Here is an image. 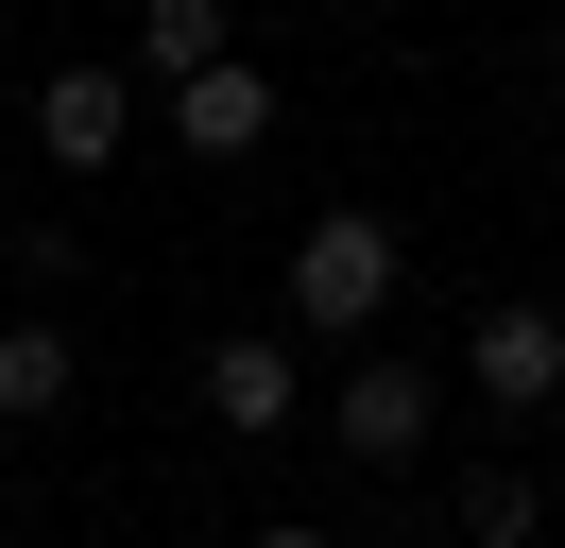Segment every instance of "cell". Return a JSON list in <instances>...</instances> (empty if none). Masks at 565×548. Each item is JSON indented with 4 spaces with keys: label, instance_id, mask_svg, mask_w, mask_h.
Listing matches in <instances>:
<instances>
[{
    "label": "cell",
    "instance_id": "obj_5",
    "mask_svg": "<svg viewBox=\"0 0 565 548\" xmlns=\"http://www.w3.org/2000/svg\"><path fill=\"white\" fill-rule=\"evenodd\" d=\"M206 429H223V445H291V429H309V360H291L275 326L206 342Z\"/></svg>",
    "mask_w": 565,
    "mask_h": 548
},
{
    "label": "cell",
    "instance_id": "obj_4",
    "mask_svg": "<svg viewBox=\"0 0 565 548\" xmlns=\"http://www.w3.org/2000/svg\"><path fill=\"white\" fill-rule=\"evenodd\" d=\"M120 137H138V68H104V52L35 68V155L52 171H120Z\"/></svg>",
    "mask_w": 565,
    "mask_h": 548
},
{
    "label": "cell",
    "instance_id": "obj_6",
    "mask_svg": "<svg viewBox=\"0 0 565 548\" xmlns=\"http://www.w3.org/2000/svg\"><path fill=\"white\" fill-rule=\"evenodd\" d=\"M154 103H172V155H206V171H241L257 137H275V86H257L241 52H223V68H189V86H154Z\"/></svg>",
    "mask_w": 565,
    "mask_h": 548
},
{
    "label": "cell",
    "instance_id": "obj_9",
    "mask_svg": "<svg viewBox=\"0 0 565 548\" xmlns=\"http://www.w3.org/2000/svg\"><path fill=\"white\" fill-rule=\"evenodd\" d=\"M531 514H548V497H531V463H462L446 531H462V548H531Z\"/></svg>",
    "mask_w": 565,
    "mask_h": 548
},
{
    "label": "cell",
    "instance_id": "obj_1",
    "mask_svg": "<svg viewBox=\"0 0 565 548\" xmlns=\"http://www.w3.org/2000/svg\"><path fill=\"white\" fill-rule=\"evenodd\" d=\"M377 308H394V223L377 205H309L291 223V326L309 342H377Z\"/></svg>",
    "mask_w": 565,
    "mask_h": 548
},
{
    "label": "cell",
    "instance_id": "obj_11",
    "mask_svg": "<svg viewBox=\"0 0 565 548\" xmlns=\"http://www.w3.org/2000/svg\"><path fill=\"white\" fill-rule=\"evenodd\" d=\"M548 68H565V18H548Z\"/></svg>",
    "mask_w": 565,
    "mask_h": 548
},
{
    "label": "cell",
    "instance_id": "obj_8",
    "mask_svg": "<svg viewBox=\"0 0 565 548\" xmlns=\"http://www.w3.org/2000/svg\"><path fill=\"white\" fill-rule=\"evenodd\" d=\"M223 52H241L223 0H138V52H120V68H138V86H189V68H223Z\"/></svg>",
    "mask_w": 565,
    "mask_h": 548
},
{
    "label": "cell",
    "instance_id": "obj_2",
    "mask_svg": "<svg viewBox=\"0 0 565 548\" xmlns=\"http://www.w3.org/2000/svg\"><path fill=\"white\" fill-rule=\"evenodd\" d=\"M462 394H480L497 429L565 411V308H548V292H497V308H462Z\"/></svg>",
    "mask_w": 565,
    "mask_h": 548
},
{
    "label": "cell",
    "instance_id": "obj_10",
    "mask_svg": "<svg viewBox=\"0 0 565 548\" xmlns=\"http://www.w3.org/2000/svg\"><path fill=\"white\" fill-rule=\"evenodd\" d=\"M257 548H326V531H309V514H275V531H257Z\"/></svg>",
    "mask_w": 565,
    "mask_h": 548
},
{
    "label": "cell",
    "instance_id": "obj_7",
    "mask_svg": "<svg viewBox=\"0 0 565 548\" xmlns=\"http://www.w3.org/2000/svg\"><path fill=\"white\" fill-rule=\"evenodd\" d=\"M70 377H86V342L52 326V308H18V326H0V429H52Z\"/></svg>",
    "mask_w": 565,
    "mask_h": 548
},
{
    "label": "cell",
    "instance_id": "obj_3",
    "mask_svg": "<svg viewBox=\"0 0 565 548\" xmlns=\"http://www.w3.org/2000/svg\"><path fill=\"white\" fill-rule=\"evenodd\" d=\"M428 429H446V377L428 360H343V394H326V445L343 463H412Z\"/></svg>",
    "mask_w": 565,
    "mask_h": 548
}]
</instances>
